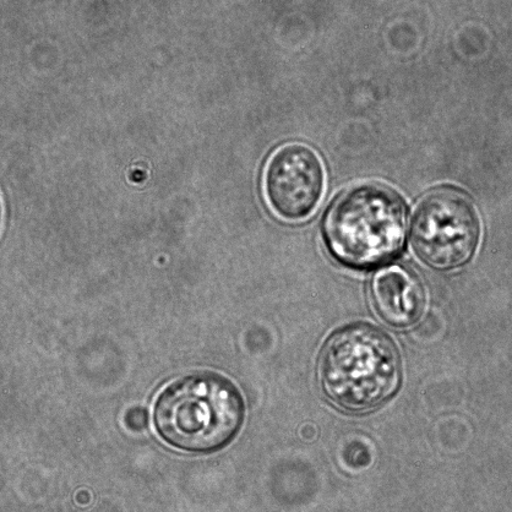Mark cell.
I'll return each instance as SVG.
<instances>
[{
	"label": "cell",
	"instance_id": "cell-3",
	"mask_svg": "<svg viewBox=\"0 0 512 512\" xmlns=\"http://www.w3.org/2000/svg\"><path fill=\"white\" fill-rule=\"evenodd\" d=\"M405 227V208L399 196L375 184L341 195L325 221L331 252L357 268L391 259L402 247Z\"/></svg>",
	"mask_w": 512,
	"mask_h": 512
},
{
	"label": "cell",
	"instance_id": "cell-5",
	"mask_svg": "<svg viewBox=\"0 0 512 512\" xmlns=\"http://www.w3.org/2000/svg\"><path fill=\"white\" fill-rule=\"evenodd\" d=\"M324 168L313 149L290 144L277 150L265 172V193L282 219L297 221L318 205L324 190Z\"/></svg>",
	"mask_w": 512,
	"mask_h": 512
},
{
	"label": "cell",
	"instance_id": "cell-4",
	"mask_svg": "<svg viewBox=\"0 0 512 512\" xmlns=\"http://www.w3.org/2000/svg\"><path fill=\"white\" fill-rule=\"evenodd\" d=\"M479 221L475 206L455 189L434 190L418 204L412 244L419 258L435 269L464 265L475 253Z\"/></svg>",
	"mask_w": 512,
	"mask_h": 512
},
{
	"label": "cell",
	"instance_id": "cell-1",
	"mask_svg": "<svg viewBox=\"0 0 512 512\" xmlns=\"http://www.w3.org/2000/svg\"><path fill=\"white\" fill-rule=\"evenodd\" d=\"M241 392L221 375L201 373L176 381L156 401L154 422L168 444L192 452L222 448L241 429Z\"/></svg>",
	"mask_w": 512,
	"mask_h": 512
},
{
	"label": "cell",
	"instance_id": "cell-2",
	"mask_svg": "<svg viewBox=\"0 0 512 512\" xmlns=\"http://www.w3.org/2000/svg\"><path fill=\"white\" fill-rule=\"evenodd\" d=\"M319 373L329 399L348 411L378 407L394 394L401 366L384 332L358 324L337 331L321 352Z\"/></svg>",
	"mask_w": 512,
	"mask_h": 512
},
{
	"label": "cell",
	"instance_id": "cell-6",
	"mask_svg": "<svg viewBox=\"0 0 512 512\" xmlns=\"http://www.w3.org/2000/svg\"><path fill=\"white\" fill-rule=\"evenodd\" d=\"M372 296L379 317L395 328L416 323L426 305L421 282L399 268L379 272L373 282Z\"/></svg>",
	"mask_w": 512,
	"mask_h": 512
}]
</instances>
